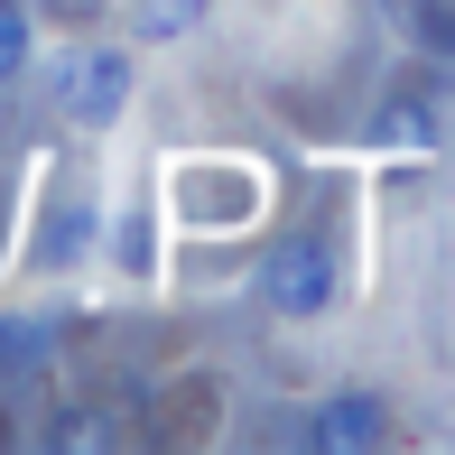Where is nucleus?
Here are the masks:
<instances>
[{"instance_id": "3", "label": "nucleus", "mask_w": 455, "mask_h": 455, "mask_svg": "<svg viewBox=\"0 0 455 455\" xmlns=\"http://www.w3.org/2000/svg\"><path fill=\"white\" fill-rule=\"evenodd\" d=\"M307 437H316V446H381L390 437V409L371 400V390H335V400L307 419Z\"/></svg>"}, {"instance_id": "1", "label": "nucleus", "mask_w": 455, "mask_h": 455, "mask_svg": "<svg viewBox=\"0 0 455 455\" xmlns=\"http://www.w3.org/2000/svg\"><path fill=\"white\" fill-rule=\"evenodd\" d=\"M121 102H131V47H75L66 66H56V112L102 131V121H121Z\"/></svg>"}, {"instance_id": "5", "label": "nucleus", "mask_w": 455, "mask_h": 455, "mask_svg": "<svg viewBox=\"0 0 455 455\" xmlns=\"http://www.w3.org/2000/svg\"><path fill=\"white\" fill-rule=\"evenodd\" d=\"M204 10L214 0H131V28L140 37H186V28H204Z\"/></svg>"}, {"instance_id": "4", "label": "nucleus", "mask_w": 455, "mask_h": 455, "mask_svg": "<svg viewBox=\"0 0 455 455\" xmlns=\"http://www.w3.org/2000/svg\"><path fill=\"white\" fill-rule=\"evenodd\" d=\"M28 56H37V19H28V0H0V84H19V75H28Z\"/></svg>"}, {"instance_id": "2", "label": "nucleus", "mask_w": 455, "mask_h": 455, "mask_svg": "<svg viewBox=\"0 0 455 455\" xmlns=\"http://www.w3.org/2000/svg\"><path fill=\"white\" fill-rule=\"evenodd\" d=\"M260 298H270L279 316H325V307H335V251H325L316 233L279 242L270 270H260Z\"/></svg>"}, {"instance_id": "6", "label": "nucleus", "mask_w": 455, "mask_h": 455, "mask_svg": "<svg viewBox=\"0 0 455 455\" xmlns=\"http://www.w3.org/2000/svg\"><path fill=\"white\" fill-rule=\"evenodd\" d=\"M419 28H427V47L455 56V0H419Z\"/></svg>"}]
</instances>
